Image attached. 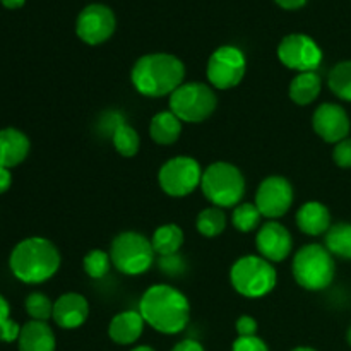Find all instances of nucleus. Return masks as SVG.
<instances>
[{"label": "nucleus", "mask_w": 351, "mask_h": 351, "mask_svg": "<svg viewBox=\"0 0 351 351\" xmlns=\"http://www.w3.org/2000/svg\"><path fill=\"white\" fill-rule=\"evenodd\" d=\"M29 139L21 130L7 127L0 130V167L14 168L29 154Z\"/></svg>", "instance_id": "f3484780"}, {"label": "nucleus", "mask_w": 351, "mask_h": 351, "mask_svg": "<svg viewBox=\"0 0 351 351\" xmlns=\"http://www.w3.org/2000/svg\"><path fill=\"white\" fill-rule=\"evenodd\" d=\"M112 143L117 153L125 158H132L139 153L141 137L132 125L125 122H119L112 132Z\"/></svg>", "instance_id": "393cba45"}, {"label": "nucleus", "mask_w": 351, "mask_h": 351, "mask_svg": "<svg viewBox=\"0 0 351 351\" xmlns=\"http://www.w3.org/2000/svg\"><path fill=\"white\" fill-rule=\"evenodd\" d=\"M185 65L171 53H147L137 58L130 72L134 88L147 98L170 96L184 84Z\"/></svg>", "instance_id": "f03ea898"}, {"label": "nucleus", "mask_w": 351, "mask_h": 351, "mask_svg": "<svg viewBox=\"0 0 351 351\" xmlns=\"http://www.w3.org/2000/svg\"><path fill=\"white\" fill-rule=\"evenodd\" d=\"M245 71L247 60L243 51L232 45H225L211 53L206 74L213 88L232 89L242 82Z\"/></svg>", "instance_id": "9d476101"}, {"label": "nucleus", "mask_w": 351, "mask_h": 351, "mask_svg": "<svg viewBox=\"0 0 351 351\" xmlns=\"http://www.w3.org/2000/svg\"><path fill=\"white\" fill-rule=\"evenodd\" d=\"M24 2H26V0H0V3H2L5 9H19V7L24 5Z\"/></svg>", "instance_id": "ea45409f"}, {"label": "nucleus", "mask_w": 351, "mask_h": 351, "mask_svg": "<svg viewBox=\"0 0 351 351\" xmlns=\"http://www.w3.org/2000/svg\"><path fill=\"white\" fill-rule=\"evenodd\" d=\"M88 315V300L79 293H64L53 304V321L62 329L81 328Z\"/></svg>", "instance_id": "dca6fc26"}, {"label": "nucleus", "mask_w": 351, "mask_h": 351, "mask_svg": "<svg viewBox=\"0 0 351 351\" xmlns=\"http://www.w3.org/2000/svg\"><path fill=\"white\" fill-rule=\"evenodd\" d=\"M328 84L338 98L351 101V60L339 62L331 69Z\"/></svg>", "instance_id": "cd10ccee"}, {"label": "nucleus", "mask_w": 351, "mask_h": 351, "mask_svg": "<svg viewBox=\"0 0 351 351\" xmlns=\"http://www.w3.org/2000/svg\"><path fill=\"white\" fill-rule=\"evenodd\" d=\"M82 266H84L86 274L89 278H93V280H101L110 271L112 259H110V254H106L105 250L95 249L86 254L84 261H82Z\"/></svg>", "instance_id": "c85d7f7f"}, {"label": "nucleus", "mask_w": 351, "mask_h": 351, "mask_svg": "<svg viewBox=\"0 0 351 351\" xmlns=\"http://www.w3.org/2000/svg\"><path fill=\"white\" fill-rule=\"evenodd\" d=\"M115 14L103 3H89L79 12L75 21V33L79 40L88 45H101L115 33Z\"/></svg>", "instance_id": "f8f14e48"}, {"label": "nucleus", "mask_w": 351, "mask_h": 351, "mask_svg": "<svg viewBox=\"0 0 351 351\" xmlns=\"http://www.w3.org/2000/svg\"><path fill=\"white\" fill-rule=\"evenodd\" d=\"M256 247L261 257L267 259L269 263H283L290 256L293 239L287 226L271 219L257 232Z\"/></svg>", "instance_id": "2eb2a0df"}, {"label": "nucleus", "mask_w": 351, "mask_h": 351, "mask_svg": "<svg viewBox=\"0 0 351 351\" xmlns=\"http://www.w3.org/2000/svg\"><path fill=\"white\" fill-rule=\"evenodd\" d=\"M332 158H335V163L341 168H351V139H343L336 144L335 153H332Z\"/></svg>", "instance_id": "7c9ffc66"}, {"label": "nucleus", "mask_w": 351, "mask_h": 351, "mask_svg": "<svg viewBox=\"0 0 351 351\" xmlns=\"http://www.w3.org/2000/svg\"><path fill=\"white\" fill-rule=\"evenodd\" d=\"M10 184H12V175H10L9 168L0 167V194L9 191Z\"/></svg>", "instance_id": "e433bc0d"}, {"label": "nucleus", "mask_w": 351, "mask_h": 351, "mask_svg": "<svg viewBox=\"0 0 351 351\" xmlns=\"http://www.w3.org/2000/svg\"><path fill=\"white\" fill-rule=\"evenodd\" d=\"M26 312L33 321L47 322L48 319L53 317V304L45 293L34 291L26 298Z\"/></svg>", "instance_id": "c756f323"}, {"label": "nucleus", "mask_w": 351, "mask_h": 351, "mask_svg": "<svg viewBox=\"0 0 351 351\" xmlns=\"http://www.w3.org/2000/svg\"><path fill=\"white\" fill-rule=\"evenodd\" d=\"M195 226H197V232L201 233L202 237L215 239V237L221 235V233L225 232L226 215L223 213L221 208H216V206L206 208L197 215Z\"/></svg>", "instance_id": "a878e982"}, {"label": "nucleus", "mask_w": 351, "mask_h": 351, "mask_svg": "<svg viewBox=\"0 0 351 351\" xmlns=\"http://www.w3.org/2000/svg\"><path fill=\"white\" fill-rule=\"evenodd\" d=\"M144 322L163 335H177L191 321V304L187 297L170 285H153L144 291L139 302Z\"/></svg>", "instance_id": "f257e3e1"}, {"label": "nucleus", "mask_w": 351, "mask_h": 351, "mask_svg": "<svg viewBox=\"0 0 351 351\" xmlns=\"http://www.w3.org/2000/svg\"><path fill=\"white\" fill-rule=\"evenodd\" d=\"M132 351H154L151 346H137V348H134Z\"/></svg>", "instance_id": "a19ab883"}, {"label": "nucleus", "mask_w": 351, "mask_h": 351, "mask_svg": "<svg viewBox=\"0 0 351 351\" xmlns=\"http://www.w3.org/2000/svg\"><path fill=\"white\" fill-rule=\"evenodd\" d=\"M19 351H55L57 341L47 322L31 321L23 326L19 335Z\"/></svg>", "instance_id": "aec40b11"}, {"label": "nucleus", "mask_w": 351, "mask_h": 351, "mask_svg": "<svg viewBox=\"0 0 351 351\" xmlns=\"http://www.w3.org/2000/svg\"><path fill=\"white\" fill-rule=\"evenodd\" d=\"M291 271L295 281L302 288L308 291H321L326 290L335 280L336 264L326 245L308 243L295 254Z\"/></svg>", "instance_id": "39448f33"}, {"label": "nucleus", "mask_w": 351, "mask_h": 351, "mask_svg": "<svg viewBox=\"0 0 351 351\" xmlns=\"http://www.w3.org/2000/svg\"><path fill=\"white\" fill-rule=\"evenodd\" d=\"M112 264L127 276L143 274L153 266L154 249L147 237L139 232H122L110 247Z\"/></svg>", "instance_id": "0eeeda50"}, {"label": "nucleus", "mask_w": 351, "mask_h": 351, "mask_svg": "<svg viewBox=\"0 0 351 351\" xmlns=\"http://www.w3.org/2000/svg\"><path fill=\"white\" fill-rule=\"evenodd\" d=\"M312 127L315 134L326 143L338 144L350 134V117L343 106L336 103H324L319 106L312 117Z\"/></svg>", "instance_id": "4468645a"}, {"label": "nucleus", "mask_w": 351, "mask_h": 351, "mask_svg": "<svg viewBox=\"0 0 351 351\" xmlns=\"http://www.w3.org/2000/svg\"><path fill=\"white\" fill-rule=\"evenodd\" d=\"M201 189L216 208H235L245 195V177L235 165L215 161L202 171Z\"/></svg>", "instance_id": "20e7f679"}, {"label": "nucleus", "mask_w": 351, "mask_h": 351, "mask_svg": "<svg viewBox=\"0 0 351 351\" xmlns=\"http://www.w3.org/2000/svg\"><path fill=\"white\" fill-rule=\"evenodd\" d=\"M297 226L305 235L319 237L331 228V213L322 202L308 201L298 209Z\"/></svg>", "instance_id": "6ab92c4d"}, {"label": "nucleus", "mask_w": 351, "mask_h": 351, "mask_svg": "<svg viewBox=\"0 0 351 351\" xmlns=\"http://www.w3.org/2000/svg\"><path fill=\"white\" fill-rule=\"evenodd\" d=\"M182 134V120L173 112H160L149 123V136L160 146H170L178 141Z\"/></svg>", "instance_id": "412c9836"}, {"label": "nucleus", "mask_w": 351, "mask_h": 351, "mask_svg": "<svg viewBox=\"0 0 351 351\" xmlns=\"http://www.w3.org/2000/svg\"><path fill=\"white\" fill-rule=\"evenodd\" d=\"M293 187L281 175H271L261 182L256 192V206L264 218L276 219L290 211L293 204Z\"/></svg>", "instance_id": "ddd939ff"}, {"label": "nucleus", "mask_w": 351, "mask_h": 351, "mask_svg": "<svg viewBox=\"0 0 351 351\" xmlns=\"http://www.w3.org/2000/svg\"><path fill=\"white\" fill-rule=\"evenodd\" d=\"M278 58L291 71L315 72L322 64V50L311 36L304 33L288 34L278 47Z\"/></svg>", "instance_id": "9b49d317"}, {"label": "nucleus", "mask_w": 351, "mask_h": 351, "mask_svg": "<svg viewBox=\"0 0 351 351\" xmlns=\"http://www.w3.org/2000/svg\"><path fill=\"white\" fill-rule=\"evenodd\" d=\"M261 219H263V215H261L256 202H240V204L235 206V209H233V226L242 233H250L254 232V230L259 228Z\"/></svg>", "instance_id": "bb28decb"}, {"label": "nucleus", "mask_w": 351, "mask_h": 351, "mask_svg": "<svg viewBox=\"0 0 351 351\" xmlns=\"http://www.w3.org/2000/svg\"><path fill=\"white\" fill-rule=\"evenodd\" d=\"M21 329L23 328H19L17 322H14L12 319H7V321H3L2 324H0V341L3 343L17 341L21 335Z\"/></svg>", "instance_id": "473e14b6"}, {"label": "nucleus", "mask_w": 351, "mask_h": 351, "mask_svg": "<svg viewBox=\"0 0 351 351\" xmlns=\"http://www.w3.org/2000/svg\"><path fill=\"white\" fill-rule=\"evenodd\" d=\"M144 319L141 312L125 311L117 314L112 319L108 328V335L117 345H132L141 338L144 331Z\"/></svg>", "instance_id": "a211bd4d"}, {"label": "nucleus", "mask_w": 351, "mask_h": 351, "mask_svg": "<svg viewBox=\"0 0 351 351\" xmlns=\"http://www.w3.org/2000/svg\"><path fill=\"white\" fill-rule=\"evenodd\" d=\"M346 339H348V343H350V346H351V328L348 329V335H346Z\"/></svg>", "instance_id": "37998d69"}, {"label": "nucleus", "mask_w": 351, "mask_h": 351, "mask_svg": "<svg viewBox=\"0 0 351 351\" xmlns=\"http://www.w3.org/2000/svg\"><path fill=\"white\" fill-rule=\"evenodd\" d=\"M218 106L213 88L204 82H184L170 95V112L182 122L201 123L215 113Z\"/></svg>", "instance_id": "6e6552de"}, {"label": "nucleus", "mask_w": 351, "mask_h": 351, "mask_svg": "<svg viewBox=\"0 0 351 351\" xmlns=\"http://www.w3.org/2000/svg\"><path fill=\"white\" fill-rule=\"evenodd\" d=\"M151 243H153L154 254H158L160 257L175 256L184 245V232L178 225H171V223L163 225L153 233Z\"/></svg>", "instance_id": "5701e85b"}, {"label": "nucleus", "mask_w": 351, "mask_h": 351, "mask_svg": "<svg viewBox=\"0 0 351 351\" xmlns=\"http://www.w3.org/2000/svg\"><path fill=\"white\" fill-rule=\"evenodd\" d=\"M171 351H204V348H202L201 343L194 341V339H184L178 345H175Z\"/></svg>", "instance_id": "c9c22d12"}, {"label": "nucleus", "mask_w": 351, "mask_h": 351, "mask_svg": "<svg viewBox=\"0 0 351 351\" xmlns=\"http://www.w3.org/2000/svg\"><path fill=\"white\" fill-rule=\"evenodd\" d=\"M232 351H269L266 343L257 336H249V338H239L233 343Z\"/></svg>", "instance_id": "2f4dec72"}, {"label": "nucleus", "mask_w": 351, "mask_h": 351, "mask_svg": "<svg viewBox=\"0 0 351 351\" xmlns=\"http://www.w3.org/2000/svg\"><path fill=\"white\" fill-rule=\"evenodd\" d=\"M9 266L14 276L23 283H45L57 274L60 252L50 240L31 237L14 247Z\"/></svg>", "instance_id": "7ed1b4c3"}, {"label": "nucleus", "mask_w": 351, "mask_h": 351, "mask_svg": "<svg viewBox=\"0 0 351 351\" xmlns=\"http://www.w3.org/2000/svg\"><path fill=\"white\" fill-rule=\"evenodd\" d=\"M9 314H10L9 302H7L5 298L0 295V324H2L3 321H7V319H9Z\"/></svg>", "instance_id": "58836bf2"}, {"label": "nucleus", "mask_w": 351, "mask_h": 351, "mask_svg": "<svg viewBox=\"0 0 351 351\" xmlns=\"http://www.w3.org/2000/svg\"><path fill=\"white\" fill-rule=\"evenodd\" d=\"M293 351H317L314 348H308V346H298V348H295Z\"/></svg>", "instance_id": "79ce46f5"}, {"label": "nucleus", "mask_w": 351, "mask_h": 351, "mask_svg": "<svg viewBox=\"0 0 351 351\" xmlns=\"http://www.w3.org/2000/svg\"><path fill=\"white\" fill-rule=\"evenodd\" d=\"M322 89L321 75L317 72H300L290 84V98L297 105L305 106L319 98Z\"/></svg>", "instance_id": "4be33fe9"}, {"label": "nucleus", "mask_w": 351, "mask_h": 351, "mask_svg": "<svg viewBox=\"0 0 351 351\" xmlns=\"http://www.w3.org/2000/svg\"><path fill=\"white\" fill-rule=\"evenodd\" d=\"M326 249L332 256L351 261V223H338L328 230Z\"/></svg>", "instance_id": "b1692460"}, {"label": "nucleus", "mask_w": 351, "mask_h": 351, "mask_svg": "<svg viewBox=\"0 0 351 351\" xmlns=\"http://www.w3.org/2000/svg\"><path fill=\"white\" fill-rule=\"evenodd\" d=\"M237 332L239 338H249V336H256L257 332V321L250 315H242L237 321Z\"/></svg>", "instance_id": "f704fd0d"}, {"label": "nucleus", "mask_w": 351, "mask_h": 351, "mask_svg": "<svg viewBox=\"0 0 351 351\" xmlns=\"http://www.w3.org/2000/svg\"><path fill=\"white\" fill-rule=\"evenodd\" d=\"M202 168L191 156H175L158 171V184L171 197H185L201 187Z\"/></svg>", "instance_id": "1a4fd4ad"}, {"label": "nucleus", "mask_w": 351, "mask_h": 351, "mask_svg": "<svg viewBox=\"0 0 351 351\" xmlns=\"http://www.w3.org/2000/svg\"><path fill=\"white\" fill-rule=\"evenodd\" d=\"M274 2L287 10H297V9H302L308 0H274Z\"/></svg>", "instance_id": "4c0bfd02"}, {"label": "nucleus", "mask_w": 351, "mask_h": 351, "mask_svg": "<svg viewBox=\"0 0 351 351\" xmlns=\"http://www.w3.org/2000/svg\"><path fill=\"white\" fill-rule=\"evenodd\" d=\"M160 267L167 274L173 276V274H178V273H182V271H184L185 264H184V261H182V257L178 256V254H175V256L161 257V259H160Z\"/></svg>", "instance_id": "72a5a7b5"}, {"label": "nucleus", "mask_w": 351, "mask_h": 351, "mask_svg": "<svg viewBox=\"0 0 351 351\" xmlns=\"http://www.w3.org/2000/svg\"><path fill=\"white\" fill-rule=\"evenodd\" d=\"M230 281L237 293L247 298H261L274 290L278 281L273 263L261 256H243L230 269Z\"/></svg>", "instance_id": "423d86ee"}]
</instances>
